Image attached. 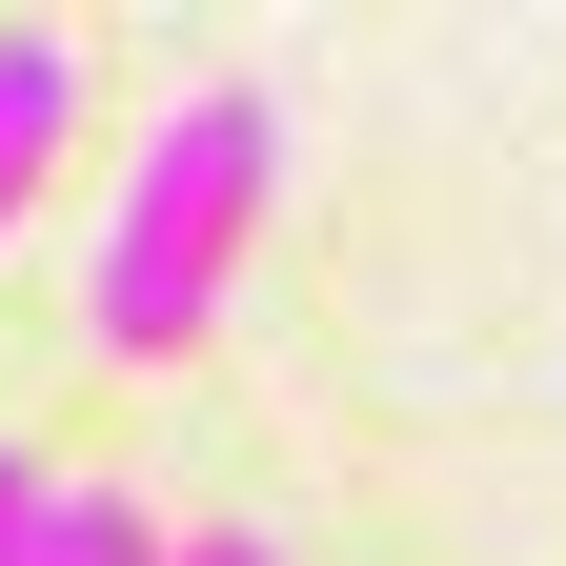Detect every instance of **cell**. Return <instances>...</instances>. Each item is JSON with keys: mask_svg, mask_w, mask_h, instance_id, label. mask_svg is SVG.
Here are the masks:
<instances>
[{"mask_svg": "<svg viewBox=\"0 0 566 566\" xmlns=\"http://www.w3.org/2000/svg\"><path fill=\"white\" fill-rule=\"evenodd\" d=\"M163 566H283V546H263V526H182Z\"/></svg>", "mask_w": 566, "mask_h": 566, "instance_id": "277c9868", "label": "cell"}, {"mask_svg": "<svg viewBox=\"0 0 566 566\" xmlns=\"http://www.w3.org/2000/svg\"><path fill=\"white\" fill-rule=\"evenodd\" d=\"M61 142H82V41H61V21H0V243H21V202L61 182Z\"/></svg>", "mask_w": 566, "mask_h": 566, "instance_id": "7a4b0ae2", "label": "cell"}, {"mask_svg": "<svg viewBox=\"0 0 566 566\" xmlns=\"http://www.w3.org/2000/svg\"><path fill=\"white\" fill-rule=\"evenodd\" d=\"M41 485H61L41 446H0V566H41Z\"/></svg>", "mask_w": 566, "mask_h": 566, "instance_id": "3957f363", "label": "cell"}, {"mask_svg": "<svg viewBox=\"0 0 566 566\" xmlns=\"http://www.w3.org/2000/svg\"><path fill=\"white\" fill-rule=\"evenodd\" d=\"M263 202H283V102H263V82H182L163 122H142L122 202H102V263H82L102 365H182V344L223 324V283H243V243H263Z\"/></svg>", "mask_w": 566, "mask_h": 566, "instance_id": "6da1fadb", "label": "cell"}]
</instances>
